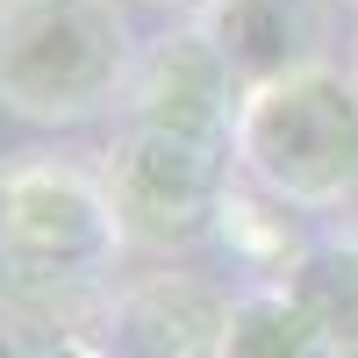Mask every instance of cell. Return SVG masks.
I'll use <instances>...</instances> for the list:
<instances>
[{"label": "cell", "instance_id": "7", "mask_svg": "<svg viewBox=\"0 0 358 358\" xmlns=\"http://www.w3.org/2000/svg\"><path fill=\"white\" fill-rule=\"evenodd\" d=\"M194 22L229 57L244 94L330 57V0H208Z\"/></svg>", "mask_w": 358, "mask_h": 358}, {"label": "cell", "instance_id": "4", "mask_svg": "<svg viewBox=\"0 0 358 358\" xmlns=\"http://www.w3.org/2000/svg\"><path fill=\"white\" fill-rule=\"evenodd\" d=\"M101 187L115 201L129 251H194L201 236L222 229V208L236 194V151L215 136H179L151 122H122L101 151Z\"/></svg>", "mask_w": 358, "mask_h": 358}, {"label": "cell", "instance_id": "11", "mask_svg": "<svg viewBox=\"0 0 358 358\" xmlns=\"http://www.w3.org/2000/svg\"><path fill=\"white\" fill-rule=\"evenodd\" d=\"M0 358H36V351H29V337L15 330V322H8V315H0Z\"/></svg>", "mask_w": 358, "mask_h": 358}, {"label": "cell", "instance_id": "2", "mask_svg": "<svg viewBox=\"0 0 358 358\" xmlns=\"http://www.w3.org/2000/svg\"><path fill=\"white\" fill-rule=\"evenodd\" d=\"M136 57L122 0H0V108L15 122L79 129L122 115Z\"/></svg>", "mask_w": 358, "mask_h": 358}, {"label": "cell", "instance_id": "3", "mask_svg": "<svg viewBox=\"0 0 358 358\" xmlns=\"http://www.w3.org/2000/svg\"><path fill=\"white\" fill-rule=\"evenodd\" d=\"M236 172L287 208H344L358 194V72L308 65L273 86H251L236 115Z\"/></svg>", "mask_w": 358, "mask_h": 358}, {"label": "cell", "instance_id": "8", "mask_svg": "<svg viewBox=\"0 0 358 358\" xmlns=\"http://www.w3.org/2000/svg\"><path fill=\"white\" fill-rule=\"evenodd\" d=\"M222 358H344V351L330 344V330H322L280 280H265V287H251V294L229 301Z\"/></svg>", "mask_w": 358, "mask_h": 358}, {"label": "cell", "instance_id": "5", "mask_svg": "<svg viewBox=\"0 0 358 358\" xmlns=\"http://www.w3.org/2000/svg\"><path fill=\"white\" fill-rule=\"evenodd\" d=\"M244 115V79L229 72V57L208 43V29L187 15L179 29H165L158 43H143L122 122H151V129H179V136H236Z\"/></svg>", "mask_w": 358, "mask_h": 358}, {"label": "cell", "instance_id": "12", "mask_svg": "<svg viewBox=\"0 0 358 358\" xmlns=\"http://www.w3.org/2000/svg\"><path fill=\"white\" fill-rule=\"evenodd\" d=\"M151 8H187V15H201L208 0H151Z\"/></svg>", "mask_w": 358, "mask_h": 358}, {"label": "cell", "instance_id": "10", "mask_svg": "<svg viewBox=\"0 0 358 358\" xmlns=\"http://www.w3.org/2000/svg\"><path fill=\"white\" fill-rule=\"evenodd\" d=\"M222 244L251 265V273H273V280H287L294 273V258L308 251V236L287 222V201H273V194H229V208H222Z\"/></svg>", "mask_w": 358, "mask_h": 358}, {"label": "cell", "instance_id": "14", "mask_svg": "<svg viewBox=\"0 0 358 358\" xmlns=\"http://www.w3.org/2000/svg\"><path fill=\"white\" fill-rule=\"evenodd\" d=\"M344 8H351V15H358V0H344Z\"/></svg>", "mask_w": 358, "mask_h": 358}, {"label": "cell", "instance_id": "1", "mask_svg": "<svg viewBox=\"0 0 358 358\" xmlns=\"http://www.w3.org/2000/svg\"><path fill=\"white\" fill-rule=\"evenodd\" d=\"M122 251L101 165L29 151L0 172V315L15 330H108V273Z\"/></svg>", "mask_w": 358, "mask_h": 358}, {"label": "cell", "instance_id": "13", "mask_svg": "<svg viewBox=\"0 0 358 358\" xmlns=\"http://www.w3.org/2000/svg\"><path fill=\"white\" fill-rule=\"evenodd\" d=\"M351 72H358V43H351Z\"/></svg>", "mask_w": 358, "mask_h": 358}, {"label": "cell", "instance_id": "6", "mask_svg": "<svg viewBox=\"0 0 358 358\" xmlns=\"http://www.w3.org/2000/svg\"><path fill=\"white\" fill-rule=\"evenodd\" d=\"M108 358H222L229 294L194 273H143L108 301Z\"/></svg>", "mask_w": 358, "mask_h": 358}, {"label": "cell", "instance_id": "9", "mask_svg": "<svg viewBox=\"0 0 358 358\" xmlns=\"http://www.w3.org/2000/svg\"><path fill=\"white\" fill-rule=\"evenodd\" d=\"M280 287L330 330V344L344 358H358V236H322V244H308Z\"/></svg>", "mask_w": 358, "mask_h": 358}]
</instances>
